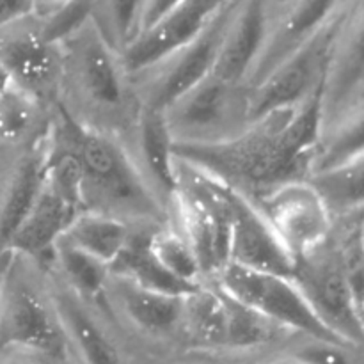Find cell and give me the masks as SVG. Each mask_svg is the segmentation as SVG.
<instances>
[{
	"mask_svg": "<svg viewBox=\"0 0 364 364\" xmlns=\"http://www.w3.org/2000/svg\"><path fill=\"white\" fill-rule=\"evenodd\" d=\"M322 130V92L318 91L294 109L252 121L226 141L174 142V156L256 199L279 185L308 180Z\"/></svg>",
	"mask_w": 364,
	"mask_h": 364,
	"instance_id": "obj_1",
	"label": "cell"
},
{
	"mask_svg": "<svg viewBox=\"0 0 364 364\" xmlns=\"http://www.w3.org/2000/svg\"><path fill=\"white\" fill-rule=\"evenodd\" d=\"M48 139L53 148L68 153L82 178L85 212L117 217L132 226H164L171 223L135 166L127 144L117 135L96 130L55 103Z\"/></svg>",
	"mask_w": 364,
	"mask_h": 364,
	"instance_id": "obj_2",
	"label": "cell"
},
{
	"mask_svg": "<svg viewBox=\"0 0 364 364\" xmlns=\"http://www.w3.org/2000/svg\"><path fill=\"white\" fill-rule=\"evenodd\" d=\"M59 46L63 78L57 103L96 130L112 135L123 128L128 130L139 100L132 98L130 75L121 53L107 41L92 18Z\"/></svg>",
	"mask_w": 364,
	"mask_h": 364,
	"instance_id": "obj_3",
	"label": "cell"
},
{
	"mask_svg": "<svg viewBox=\"0 0 364 364\" xmlns=\"http://www.w3.org/2000/svg\"><path fill=\"white\" fill-rule=\"evenodd\" d=\"M66 350L46 272L14 252L0 294V354L21 352L39 359H63Z\"/></svg>",
	"mask_w": 364,
	"mask_h": 364,
	"instance_id": "obj_4",
	"label": "cell"
},
{
	"mask_svg": "<svg viewBox=\"0 0 364 364\" xmlns=\"http://www.w3.org/2000/svg\"><path fill=\"white\" fill-rule=\"evenodd\" d=\"M85 212L82 178L68 153L53 148L48 139V162L41 188L9 244V251L45 269L53 247L73 220Z\"/></svg>",
	"mask_w": 364,
	"mask_h": 364,
	"instance_id": "obj_5",
	"label": "cell"
},
{
	"mask_svg": "<svg viewBox=\"0 0 364 364\" xmlns=\"http://www.w3.org/2000/svg\"><path fill=\"white\" fill-rule=\"evenodd\" d=\"M176 167L180 188L171 205L174 228L194 251L203 279L210 281L230 263V206L220 181L180 160Z\"/></svg>",
	"mask_w": 364,
	"mask_h": 364,
	"instance_id": "obj_6",
	"label": "cell"
},
{
	"mask_svg": "<svg viewBox=\"0 0 364 364\" xmlns=\"http://www.w3.org/2000/svg\"><path fill=\"white\" fill-rule=\"evenodd\" d=\"M178 144H212L235 137L251 124V89L210 75L166 110Z\"/></svg>",
	"mask_w": 364,
	"mask_h": 364,
	"instance_id": "obj_7",
	"label": "cell"
},
{
	"mask_svg": "<svg viewBox=\"0 0 364 364\" xmlns=\"http://www.w3.org/2000/svg\"><path fill=\"white\" fill-rule=\"evenodd\" d=\"M210 281L219 284L226 294L240 301L242 304L265 316L284 333L347 343L334 336L320 322L318 316L315 315L311 306L308 304L304 295L290 277L228 263Z\"/></svg>",
	"mask_w": 364,
	"mask_h": 364,
	"instance_id": "obj_8",
	"label": "cell"
},
{
	"mask_svg": "<svg viewBox=\"0 0 364 364\" xmlns=\"http://www.w3.org/2000/svg\"><path fill=\"white\" fill-rule=\"evenodd\" d=\"M290 279L334 336L364 347V316L341 269L333 235L322 245L294 259Z\"/></svg>",
	"mask_w": 364,
	"mask_h": 364,
	"instance_id": "obj_9",
	"label": "cell"
},
{
	"mask_svg": "<svg viewBox=\"0 0 364 364\" xmlns=\"http://www.w3.org/2000/svg\"><path fill=\"white\" fill-rule=\"evenodd\" d=\"M347 6L348 0L308 43L251 89V123L277 110L294 109L323 87Z\"/></svg>",
	"mask_w": 364,
	"mask_h": 364,
	"instance_id": "obj_10",
	"label": "cell"
},
{
	"mask_svg": "<svg viewBox=\"0 0 364 364\" xmlns=\"http://www.w3.org/2000/svg\"><path fill=\"white\" fill-rule=\"evenodd\" d=\"M238 2L240 0L228 2L194 41L162 64L135 77L146 82L137 95L141 105L166 110L171 103L212 75Z\"/></svg>",
	"mask_w": 364,
	"mask_h": 364,
	"instance_id": "obj_11",
	"label": "cell"
},
{
	"mask_svg": "<svg viewBox=\"0 0 364 364\" xmlns=\"http://www.w3.org/2000/svg\"><path fill=\"white\" fill-rule=\"evenodd\" d=\"M251 201L294 259L322 245L333 235V213L308 180L279 185Z\"/></svg>",
	"mask_w": 364,
	"mask_h": 364,
	"instance_id": "obj_12",
	"label": "cell"
},
{
	"mask_svg": "<svg viewBox=\"0 0 364 364\" xmlns=\"http://www.w3.org/2000/svg\"><path fill=\"white\" fill-rule=\"evenodd\" d=\"M31 20L0 31V64L16 87L53 109L59 102L63 53Z\"/></svg>",
	"mask_w": 364,
	"mask_h": 364,
	"instance_id": "obj_13",
	"label": "cell"
},
{
	"mask_svg": "<svg viewBox=\"0 0 364 364\" xmlns=\"http://www.w3.org/2000/svg\"><path fill=\"white\" fill-rule=\"evenodd\" d=\"M228 2L231 0H183L178 4L121 53L130 78L159 66L194 41Z\"/></svg>",
	"mask_w": 364,
	"mask_h": 364,
	"instance_id": "obj_14",
	"label": "cell"
},
{
	"mask_svg": "<svg viewBox=\"0 0 364 364\" xmlns=\"http://www.w3.org/2000/svg\"><path fill=\"white\" fill-rule=\"evenodd\" d=\"M347 0H281L274 4L272 20L258 63L249 75L247 87L255 89L288 57L308 43Z\"/></svg>",
	"mask_w": 364,
	"mask_h": 364,
	"instance_id": "obj_15",
	"label": "cell"
},
{
	"mask_svg": "<svg viewBox=\"0 0 364 364\" xmlns=\"http://www.w3.org/2000/svg\"><path fill=\"white\" fill-rule=\"evenodd\" d=\"M364 96V0H348L322 89L323 128Z\"/></svg>",
	"mask_w": 364,
	"mask_h": 364,
	"instance_id": "obj_16",
	"label": "cell"
},
{
	"mask_svg": "<svg viewBox=\"0 0 364 364\" xmlns=\"http://www.w3.org/2000/svg\"><path fill=\"white\" fill-rule=\"evenodd\" d=\"M220 185L231 215L230 263L290 277L294 258L281 244L265 215L247 196L223 181Z\"/></svg>",
	"mask_w": 364,
	"mask_h": 364,
	"instance_id": "obj_17",
	"label": "cell"
},
{
	"mask_svg": "<svg viewBox=\"0 0 364 364\" xmlns=\"http://www.w3.org/2000/svg\"><path fill=\"white\" fill-rule=\"evenodd\" d=\"M128 137L132 146L127 148L135 166L153 194L171 213V205L178 194L180 181L174 156V139L164 110L139 103L137 114L128 128Z\"/></svg>",
	"mask_w": 364,
	"mask_h": 364,
	"instance_id": "obj_18",
	"label": "cell"
},
{
	"mask_svg": "<svg viewBox=\"0 0 364 364\" xmlns=\"http://www.w3.org/2000/svg\"><path fill=\"white\" fill-rule=\"evenodd\" d=\"M45 272L68 348H73L84 364H124L123 354L98 308L75 294L50 270Z\"/></svg>",
	"mask_w": 364,
	"mask_h": 364,
	"instance_id": "obj_19",
	"label": "cell"
},
{
	"mask_svg": "<svg viewBox=\"0 0 364 364\" xmlns=\"http://www.w3.org/2000/svg\"><path fill=\"white\" fill-rule=\"evenodd\" d=\"M276 0H240L217 57L213 77L247 85L272 20Z\"/></svg>",
	"mask_w": 364,
	"mask_h": 364,
	"instance_id": "obj_20",
	"label": "cell"
},
{
	"mask_svg": "<svg viewBox=\"0 0 364 364\" xmlns=\"http://www.w3.org/2000/svg\"><path fill=\"white\" fill-rule=\"evenodd\" d=\"M107 294L119 315L142 334L151 338H169L183 333V299L146 290L123 277L110 274Z\"/></svg>",
	"mask_w": 364,
	"mask_h": 364,
	"instance_id": "obj_21",
	"label": "cell"
},
{
	"mask_svg": "<svg viewBox=\"0 0 364 364\" xmlns=\"http://www.w3.org/2000/svg\"><path fill=\"white\" fill-rule=\"evenodd\" d=\"M46 162H48V127L38 137L28 141L4 187L0 198V255L9 251L14 233L34 203L45 178Z\"/></svg>",
	"mask_w": 364,
	"mask_h": 364,
	"instance_id": "obj_22",
	"label": "cell"
},
{
	"mask_svg": "<svg viewBox=\"0 0 364 364\" xmlns=\"http://www.w3.org/2000/svg\"><path fill=\"white\" fill-rule=\"evenodd\" d=\"M166 226V224H164ZM160 226H134L127 247L110 265V274L146 290L185 297L199 284H187L171 276L151 251V233Z\"/></svg>",
	"mask_w": 364,
	"mask_h": 364,
	"instance_id": "obj_23",
	"label": "cell"
},
{
	"mask_svg": "<svg viewBox=\"0 0 364 364\" xmlns=\"http://www.w3.org/2000/svg\"><path fill=\"white\" fill-rule=\"evenodd\" d=\"M359 159H364V96L323 128L309 176L329 173Z\"/></svg>",
	"mask_w": 364,
	"mask_h": 364,
	"instance_id": "obj_24",
	"label": "cell"
},
{
	"mask_svg": "<svg viewBox=\"0 0 364 364\" xmlns=\"http://www.w3.org/2000/svg\"><path fill=\"white\" fill-rule=\"evenodd\" d=\"M132 231L134 226L117 217L98 212H82L60 240L100 259L110 269V265L127 247Z\"/></svg>",
	"mask_w": 364,
	"mask_h": 364,
	"instance_id": "obj_25",
	"label": "cell"
},
{
	"mask_svg": "<svg viewBox=\"0 0 364 364\" xmlns=\"http://www.w3.org/2000/svg\"><path fill=\"white\" fill-rule=\"evenodd\" d=\"M43 270H50L68 288L96 308H100V299L107 295L110 279L109 265L64 240L57 242L50 263Z\"/></svg>",
	"mask_w": 364,
	"mask_h": 364,
	"instance_id": "obj_26",
	"label": "cell"
},
{
	"mask_svg": "<svg viewBox=\"0 0 364 364\" xmlns=\"http://www.w3.org/2000/svg\"><path fill=\"white\" fill-rule=\"evenodd\" d=\"M183 333L206 348H224L226 308L219 287L205 281L183 299Z\"/></svg>",
	"mask_w": 364,
	"mask_h": 364,
	"instance_id": "obj_27",
	"label": "cell"
},
{
	"mask_svg": "<svg viewBox=\"0 0 364 364\" xmlns=\"http://www.w3.org/2000/svg\"><path fill=\"white\" fill-rule=\"evenodd\" d=\"M334 219L364 212V159L308 178Z\"/></svg>",
	"mask_w": 364,
	"mask_h": 364,
	"instance_id": "obj_28",
	"label": "cell"
},
{
	"mask_svg": "<svg viewBox=\"0 0 364 364\" xmlns=\"http://www.w3.org/2000/svg\"><path fill=\"white\" fill-rule=\"evenodd\" d=\"M43 112H48V107L14 84L11 85L0 95V142L16 144L38 137L52 117L43 121Z\"/></svg>",
	"mask_w": 364,
	"mask_h": 364,
	"instance_id": "obj_29",
	"label": "cell"
},
{
	"mask_svg": "<svg viewBox=\"0 0 364 364\" xmlns=\"http://www.w3.org/2000/svg\"><path fill=\"white\" fill-rule=\"evenodd\" d=\"M219 290L223 294L224 308H226V343H224V348H228V350H251V348H258L270 343L277 334L284 333L283 329L274 326L265 316H262L255 309L247 308L240 301L226 294L220 287Z\"/></svg>",
	"mask_w": 364,
	"mask_h": 364,
	"instance_id": "obj_30",
	"label": "cell"
},
{
	"mask_svg": "<svg viewBox=\"0 0 364 364\" xmlns=\"http://www.w3.org/2000/svg\"><path fill=\"white\" fill-rule=\"evenodd\" d=\"M146 0H91V18L107 41L123 53L141 32Z\"/></svg>",
	"mask_w": 364,
	"mask_h": 364,
	"instance_id": "obj_31",
	"label": "cell"
},
{
	"mask_svg": "<svg viewBox=\"0 0 364 364\" xmlns=\"http://www.w3.org/2000/svg\"><path fill=\"white\" fill-rule=\"evenodd\" d=\"M151 251L156 259L162 263L164 269L176 279L187 284L205 283L194 251L183 238V235L176 228L171 226V223L153 231Z\"/></svg>",
	"mask_w": 364,
	"mask_h": 364,
	"instance_id": "obj_32",
	"label": "cell"
},
{
	"mask_svg": "<svg viewBox=\"0 0 364 364\" xmlns=\"http://www.w3.org/2000/svg\"><path fill=\"white\" fill-rule=\"evenodd\" d=\"M288 358L291 364H364V347L299 336Z\"/></svg>",
	"mask_w": 364,
	"mask_h": 364,
	"instance_id": "obj_33",
	"label": "cell"
},
{
	"mask_svg": "<svg viewBox=\"0 0 364 364\" xmlns=\"http://www.w3.org/2000/svg\"><path fill=\"white\" fill-rule=\"evenodd\" d=\"M34 14V0H0V31L23 23Z\"/></svg>",
	"mask_w": 364,
	"mask_h": 364,
	"instance_id": "obj_34",
	"label": "cell"
},
{
	"mask_svg": "<svg viewBox=\"0 0 364 364\" xmlns=\"http://www.w3.org/2000/svg\"><path fill=\"white\" fill-rule=\"evenodd\" d=\"M183 0H146L144 2V11H142V20H141V32L148 31L151 25H155L156 21L162 16H166L171 9L181 4Z\"/></svg>",
	"mask_w": 364,
	"mask_h": 364,
	"instance_id": "obj_35",
	"label": "cell"
},
{
	"mask_svg": "<svg viewBox=\"0 0 364 364\" xmlns=\"http://www.w3.org/2000/svg\"><path fill=\"white\" fill-rule=\"evenodd\" d=\"M0 364H43V359L21 352H4L0 354Z\"/></svg>",
	"mask_w": 364,
	"mask_h": 364,
	"instance_id": "obj_36",
	"label": "cell"
},
{
	"mask_svg": "<svg viewBox=\"0 0 364 364\" xmlns=\"http://www.w3.org/2000/svg\"><path fill=\"white\" fill-rule=\"evenodd\" d=\"M68 2H71V0H34V7H36L34 18L48 16V14H52L53 11L59 9V7L66 6Z\"/></svg>",
	"mask_w": 364,
	"mask_h": 364,
	"instance_id": "obj_37",
	"label": "cell"
},
{
	"mask_svg": "<svg viewBox=\"0 0 364 364\" xmlns=\"http://www.w3.org/2000/svg\"><path fill=\"white\" fill-rule=\"evenodd\" d=\"M14 259V252L13 251H4L0 255V294H2L4 288V281H6L7 272H9V267Z\"/></svg>",
	"mask_w": 364,
	"mask_h": 364,
	"instance_id": "obj_38",
	"label": "cell"
},
{
	"mask_svg": "<svg viewBox=\"0 0 364 364\" xmlns=\"http://www.w3.org/2000/svg\"><path fill=\"white\" fill-rule=\"evenodd\" d=\"M11 85H13V80H11V77H9V73L6 71V68L0 64V95H2V92H6Z\"/></svg>",
	"mask_w": 364,
	"mask_h": 364,
	"instance_id": "obj_39",
	"label": "cell"
}]
</instances>
